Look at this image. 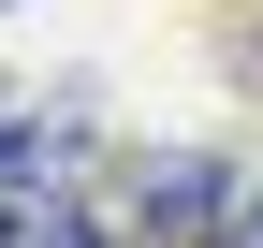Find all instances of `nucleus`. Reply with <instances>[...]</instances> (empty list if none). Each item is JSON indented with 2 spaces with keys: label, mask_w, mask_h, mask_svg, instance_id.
Wrapping results in <instances>:
<instances>
[{
  "label": "nucleus",
  "mask_w": 263,
  "mask_h": 248,
  "mask_svg": "<svg viewBox=\"0 0 263 248\" xmlns=\"http://www.w3.org/2000/svg\"><path fill=\"white\" fill-rule=\"evenodd\" d=\"M234 190H249V175L219 161V146H161V161L132 175V248H219Z\"/></svg>",
  "instance_id": "f257e3e1"
},
{
  "label": "nucleus",
  "mask_w": 263,
  "mask_h": 248,
  "mask_svg": "<svg viewBox=\"0 0 263 248\" xmlns=\"http://www.w3.org/2000/svg\"><path fill=\"white\" fill-rule=\"evenodd\" d=\"M73 161H88V88L73 102H0V204L73 190Z\"/></svg>",
  "instance_id": "f03ea898"
},
{
  "label": "nucleus",
  "mask_w": 263,
  "mask_h": 248,
  "mask_svg": "<svg viewBox=\"0 0 263 248\" xmlns=\"http://www.w3.org/2000/svg\"><path fill=\"white\" fill-rule=\"evenodd\" d=\"M15 248H132V234H117V219H88L73 190H44V204H29V234H15Z\"/></svg>",
  "instance_id": "7ed1b4c3"
},
{
  "label": "nucleus",
  "mask_w": 263,
  "mask_h": 248,
  "mask_svg": "<svg viewBox=\"0 0 263 248\" xmlns=\"http://www.w3.org/2000/svg\"><path fill=\"white\" fill-rule=\"evenodd\" d=\"M219 73H234L249 102H263V15H234V29H219Z\"/></svg>",
  "instance_id": "20e7f679"
},
{
  "label": "nucleus",
  "mask_w": 263,
  "mask_h": 248,
  "mask_svg": "<svg viewBox=\"0 0 263 248\" xmlns=\"http://www.w3.org/2000/svg\"><path fill=\"white\" fill-rule=\"evenodd\" d=\"M219 248H263V190H234V219H219Z\"/></svg>",
  "instance_id": "39448f33"
},
{
  "label": "nucleus",
  "mask_w": 263,
  "mask_h": 248,
  "mask_svg": "<svg viewBox=\"0 0 263 248\" xmlns=\"http://www.w3.org/2000/svg\"><path fill=\"white\" fill-rule=\"evenodd\" d=\"M0 15H15V0H0Z\"/></svg>",
  "instance_id": "423d86ee"
}]
</instances>
